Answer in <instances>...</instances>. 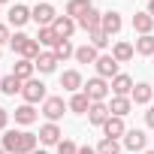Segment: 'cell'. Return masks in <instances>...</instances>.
Instances as JSON below:
<instances>
[{"instance_id":"e0dca14e","label":"cell","mask_w":154,"mask_h":154,"mask_svg":"<svg viewBox=\"0 0 154 154\" xmlns=\"http://www.w3.org/2000/svg\"><path fill=\"white\" fill-rule=\"evenodd\" d=\"M33 69H36V63H33V60H27V57H21V60L15 63L12 75H15V79H21V82H30V79H33Z\"/></svg>"},{"instance_id":"d6986e66","label":"cell","mask_w":154,"mask_h":154,"mask_svg":"<svg viewBox=\"0 0 154 154\" xmlns=\"http://www.w3.org/2000/svg\"><path fill=\"white\" fill-rule=\"evenodd\" d=\"M151 27H154V18H151L148 12H136V15H133V30H136V33L148 36V33H151Z\"/></svg>"},{"instance_id":"7bdbcfd3","label":"cell","mask_w":154,"mask_h":154,"mask_svg":"<svg viewBox=\"0 0 154 154\" xmlns=\"http://www.w3.org/2000/svg\"><path fill=\"white\" fill-rule=\"evenodd\" d=\"M0 3H6V0H0Z\"/></svg>"},{"instance_id":"8fae6325","label":"cell","mask_w":154,"mask_h":154,"mask_svg":"<svg viewBox=\"0 0 154 154\" xmlns=\"http://www.w3.org/2000/svg\"><path fill=\"white\" fill-rule=\"evenodd\" d=\"M109 118H112V112H109V106H106V103H91V109H88V121H91V124L103 127Z\"/></svg>"},{"instance_id":"9c48e42d","label":"cell","mask_w":154,"mask_h":154,"mask_svg":"<svg viewBox=\"0 0 154 154\" xmlns=\"http://www.w3.org/2000/svg\"><path fill=\"white\" fill-rule=\"evenodd\" d=\"M75 24H79L82 30H88V33H91V30H100V24H103V15H100L94 6H91L85 15H79V18H75Z\"/></svg>"},{"instance_id":"8d00e7d4","label":"cell","mask_w":154,"mask_h":154,"mask_svg":"<svg viewBox=\"0 0 154 154\" xmlns=\"http://www.w3.org/2000/svg\"><path fill=\"white\" fill-rule=\"evenodd\" d=\"M6 121H9V112L0 109V130H6Z\"/></svg>"},{"instance_id":"b9f144b4","label":"cell","mask_w":154,"mask_h":154,"mask_svg":"<svg viewBox=\"0 0 154 154\" xmlns=\"http://www.w3.org/2000/svg\"><path fill=\"white\" fill-rule=\"evenodd\" d=\"M145 154H154V151H145Z\"/></svg>"},{"instance_id":"f35d334b","label":"cell","mask_w":154,"mask_h":154,"mask_svg":"<svg viewBox=\"0 0 154 154\" xmlns=\"http://www.w3.org/2000/svg\"><path fill=\"white\" fill-rule=\"evenodd\" d=\"M148 15L154 18V0H151V3H148Z\"/></svg>"},{"instance_id":"5bb4252c","label":"cell","mask_w":154,"mask_h":154,"mask_svg":"<svg viewBox=\"0 0 154 154\" xmlns=\"http://www.w3.org/2000/svg\"><path fill=\"white\" fill-rule=\"evenodd\" d=\"M130 109H133V100H130V97H112V103H109V112H112L115 118L130 115Z\"/></svg>"},{"instance_id":"4fadbf2b","label":"cell","mask_w":154,"mask_h":154,"mask_svg":"<svg viewBox=\"0 0 154 154\" xmlns=\"http://www.w3.org/2000/svg\"><path fill=\"white\" fill-rule=\"evenodd\" d=\"M60 88H63V91H79V88H85V85H82V72H79V69H66V72L60 75Z\"/></svg>"},{"instance_id":"52a82bcc","label":"cell","mask_w":154,"mask_h":154,"mask_svg":"<svg viewBox=\"0 0 154 154\" xmlns=\"http://www.w3.org/2000/svg\"><path fill=\"white\" fill-rule=\"evenodd\" d=\"M94 66H97V75H100V79H115V75H118V60H115L112 54H100Z\"/></svg>"},{"instance_id":"ee69618b","label":"cell","mask_w":154,"mask_h":154,"mask_svg":"<svg viewBox=\"0 0 154 154\" xmlns=\"http://www.w3.org/2000/svg\"><path fill=\"white\" fill-rule=\"evenodd\" d=\"M0 54H3V51H0Z\"/></svg>"},{"instance_id":"4316f807","label":"cell","mask_w":154,"mask_h":154,"mask_svg":"<svg viewBox=\"0 0 154 154\" xmlns=\"http://www.w3.org/2000/svg\"><path fill=\"white\" fill-rule=\"evenodd\" d=\"M15 121H18V124H33V121H36V109H33L30 103L18 106V109H15Z\"/></svg>"},{"instance_id":"484cf974","label":"cell","mask_w":154,"mask_h":154,"mask_svg":"<svg viewBox=\"0 0 154 154\" xmlns=\"http://www.w3.org/2000/svg\"><path fill=\"white\" fill-rule=\"evenodd\" d=\"M91 9V0H69L66 3V15L69 18H79V15H85Z\"/></svg>"},{"instance_id":"83f0119b","label":"cell","mask_w":154,"mask_h":154,"mask_svg":"<svg viewBox=\"0 0 154 154\" xmlns=\"http://www.w3.org/2000/svg\"><path fill=\"white\" fill-rule=\"evenodd\" d=\"M97 48L94 45H82V48H75V60L79 63H97Z\"/></svg>"},{"instance_id":"60d3db41","label":"cell","mask_w":154,"mask_h":154,"mask_svg":"<svg viewBox=\"0 0 154 154\" xmlns=\"http://www.w3.org/2000/svg\"><path fill=\"white\" fill-rule=\"evenodd\" d=\"M33 154H48V151H33Z\"/></svg>"},{"instance_id":"7a4b0ae2","label":"cell","mask_w":154,"mask_h":154,"mask_svg":"<svg viewBox=\"0 0 154 154\" xmlns=\"http://www.w3.org/2000/svg\"><path fill=\"white\" fill-rule=\"evenodd\" d=\"M9 45H12L15 54H21V57H27V60H36V57H39V42H36L33 36H27V33H15V36L9 39Z\"/></svg>"},{"instance_id":"d4e9b609","label":"cell","mask_w":154,"mask_h":154,"mask_svg":"<svg viewBox=\"0 0 154 154\" xmlns=\"http://www.w3.org/2000/svg\"><path fill=\"white\" fill-rule=\"evenodd\" d=\"M133 54H136V48H133L130 42H115V48H112V57H115L118 63H127Z\"/></svg>"},{"instance_id":"30bf717a","label":"cell","mask_w":154,"mask_h":154,"mask_svg":"<svg viewBox=\"0 0 154 154\" xmlns=\"http://www.w3.org/2000/svg\"><path fill=\"white\" fill-rule=\"evenodd\" d=\"M51 27H54V33H57L60 39H69V36L75 33V27H79V24H75V18H69V15H57Z\"/></svg>"},{"instance_id":"ac0fdd59","label":"cell","mask_w":154,"mask_h":154,"mask_svg":"<svg viewBox=\"0 0 154 154\" xmlns=\"http://www.w3.org/2000/svg\"><path fill=\"white\" fill-rule=\"evenodd\" d=\"M27 21H30V9H27V6L18 3V6L9 9V24H12V27H24Z\"/></svg>"},{"instance_id":"f546056e","label":"cell","mask_w":154,"mask_h":154,"mask_svg":"<svg viewBox=\"0 0 154 154\" xmlns=\"http://www.w3.org/2000/svg\"><path fill=\"white\" fill-rule=\"evenodd\" d=\"M136 54H142V57H151V54H154V36H151V33L136 39Z\"/></svg>"},{"instance_id":"7402d4cb","label":"cell","mask_w":154,"mask_h":154,"mask_svg":"<svg viewBox=\"0 0 154 154\" xmlns=\"http://www.w3.org/2000/svg\"><path fill=\"white\" fill-rule=\"evenodd\" d=\"M100 30L109 33V36L118 33V30H121V15H118V12H103V24H100Z\"/></svg>"},{"instance_id":"cb8c5ba5","label":"cell","mask_w":154,"mask_h":154,"mask_svg":"<svg viewBox=\"0 0 154 154\" xmlns=\"http://www.w3.org/2000/svg\"><path fill=\"white\" fill-rule=\"evenodd\" d=\"M21 88H24V82H21V79H15V75H3V79H0V91L9 94V97L21 94Z\"/></svg>"},{"instance_id":"f1b7e54d","label":"cell","mask_w":154,"mask_h":154,"mask_svg":"<svg viewBox=\"0 0 154 154\" xmlns=\"http://www.w3.org/2000/svg\"><path fill=\"white\" fill-rule=\"evenodd\" d=\"M57 33H54V27H39V36H36V42L39 45H48V48H54L57 45Z\"/></svg>"},{"instance_id":"44dd1931","label":"cell","mask_w":154,"mask_h":154,"mask_svg":"<svg viewBox=\"0 0 154 154\" xmlns=\"http://www.w3.org/2000/svg\"><path fill=\"white\" fill-rule=\"evenodd\" d=\"M69 109H72L75 115H88V109H91L88 94H85V91H75V94H72V100H69Z\"/></svg>"},{"instance_id":"74e56055","label":"cell","mask_w":154,"mask_h":154,"mask_svg":"<svg viewBox=\"0 0 154 154\" xmlns=\"http://www.w3.org/2000/svg\"><path fill=\"white\" fill-rule=\"evenodd\" d=\"M79 154H97V148H88L85 145V148H79Z\"/></svg>"},{"instance_id":"603a6c76","label":"cell","mask_w":154,"mask_h":154,"mask_svg":"<svg viewBox=\"0 0 154 154\" xmlns=\"http://www.w3.org/2000/svg\"><path fill=\"white\" fill-rule=\"evenodd\" d=\"M33 63H36V69H39V72H54L57 57H54V51H39V57H36Z\"/></svg>"},{"instance_id":"d6a6232c","label":"cell","mask_w":154,"mask_h":154,"mask_svg":"<svg viewBox=\"0 0 154 154\" xmlns=\"http://www.w3.org/2000/svg\"><path fill=\"white\" fill-rule=\"evenodd\" d=\"M88 36H91V45H94V48H97V51H100V48H106V45H109V33H103V30H91V33H88Z\"/></svg>"},{"instance_id":"ffe728a7","label":"cell","mask_w":154,"mask_h":154,"mask_svg":"<svg viewBox=\"0 0 154 154\" xmlns=\"http://www.w3.org/2000/svg\"><path fill=\"white\" fill-rule=\"evenodd\" d=\"M130 100H133L136 106H142V103H148V100H154V88H151V85H145V82H139V85L133 88V94H130Z\"/></svg>"},{"instance_id":"e575fe53","label":"cell","mask_w":154,"mask_h":154,"mask_svg":"<svg viewBox=\"0 0 154 154\" xmlns=\"http://www.w3.org/2000/svg\"><path fill=\"white\" fill-rule=\"evenodd\" d=\"M12 36H9V27L6 24H0V45H3V42H9Z\"/></svg>"},{"instance_id":"4dcf8cb0","label":"cell","mask_w":154,"mask_h":154,"mask_svg":"<svg viewBox=\"0 0 154 154\" xmlns=\"http://www.w3.org/2000/svg\"><path fill=\"white\" fill-rule=\"evenodd\" d=\"M51 51H54V57H57V60H66L69 54H75V48H72V42H69V39H57V45H54Z\"/></svg>"},{"instance_id":"9a60e30c","label":"cell","mask_w":154,"mask_h":154,"mask_svg":"<svg viewBox=\"0 0 154 154\" xmlns=\"http://www.w3.org/2000/svg\"><path fill=\"white\" fill-rule=\"evenodd\" d=\"M103 133H106V139H118V136H124L127 133V127H124V118H109L106 124H103Z\"/></svg>"},{"instance_id":"277c9868","label":"cell","mask_w":154,"mask_h":154,"mask_svg":"<svg viewBox=\"0 0 154 154\" xmlns=\"http://www.w3.org/2000/svg\"><path fill=\"white\" fill-rule=\"evenodd\" d=\"M30 18L36 21V27H51L54 18H57V12H54L51 3H36V6L30 9Z\"/></svg>"},{"instance_id":"836d02e7","label":"cell","mask_w":154,"mask_h":154,"mask_svg":"<svg viewBox=\"0 0 154 154\" xmlns=\"http://www.w3.org/2000/svg\"><path fill=\"white\" fill-rule=\"evenodd\" d=\"M57 154H79V148H75V142H69V139H60L57 142Z\"/></svg>"},{"instance_id":"5b68a950","label":"cell","mask_w":154,"mask_h":154,"mask_svg":"<svg viewBox=\"0 0 154 154\" xmlns=\"http://www.w3.org/2000/svg\"><path fill=\"white\" fill-rule=\"evenodd\" d=\"M21 97H24V103H45V85L39 82V79H30V82H24V88H21Z\"/></svg>"},{"instance_id":"7c38bea8","label":"cell","mask_w":154,"mask_h":154,"mask_svg":"<svg viewBox=\"0 0 154 154\" xmlns=\"http://www.w3.org/2000/svg\"><path fill=\"white\" fill-rule=\"evenodd\" d=\"M60 136H63V133H60V127H57L54 121H48V124L39 127V142H42V145H57Z\"/></svg>"},{"instance_id":"ab89813d","label":"cell","mask_w":154,"mask_h":154,"mask_svg":"<svg viewBox=\"0 0 154 154\" xmlns=\"http://www.w3.org/2000/svg\"><path fill=\"white\" fill-rule=\"evenodd\" d=\"M0 154H6V148H3V145H0Z\"/></svg>"},{"instance_id":"ba28073f","label":"cell","mask_w":154,"mask_h":154,"mask_svg":"<svg viewBox=\"0 0 154 154\" xmlns=\"http://www.w3.org/2000/svg\"><path fill=\"white\" fill-rule=\"evenodd\" d=\"M109 88H112V94H115V97H130L136 85H133V79H130V75H124V72H118L115 79H112V85H109Z\"/></svg>"},{"instance_id":"d590c367","label":"cell","mask_w":154,"mask_h":154,"mask_svg":"<svg viewBox=\"0 0 154 154\" xmlns=\"http://www.w3.org/2000/svg\"><path fill=\"white\" fill-rule=\"evenodd\" d=\"M145 124H148V127H151V130H154V106H151V109H148V112H145Z\"/></svg>"},{"instance_id":"1f68e13d","label":"cell","mask_w":154,"mask_h":154,"mask_svg":"<svg viewBox=\"0 0 154 154\" xmlns=\"http://www.w3.org/2000/svg\"><path fill=\"white\" fill-rule=\"evenodd\" d=\"M97 154H121V145H118V139H103V142L97 145Z\"/></svg>"},{"instance_id":"2e32d148","label":"cell","mask_w":154,"mask_h":154,"mask_svg":"<svg viewBox=\"0 0 154 154\" xmlns=\"http://www.w3.org/2000/svg\"><path fill=\"white\" fill-rule=\"evenodd\" d=\"M124 148L127 151H142L145 148V133L142 130H127L124 133Z\"/></svg>"},{"instance_id":"3957f363","label":"cell","mask_w":154,"mask_h":154,"mask_svg":"<svg viewBox=\"0 0 154 154\" xmlns=\"http://www.w3.org/2000/svg\"><path fill=\"white\" fill-rule=\"evenodd\" d=\"M109 82L106 79H100V75H97V79H88V85H85V94H88V100L91 103H103L106 97H109Z\"/></svg>"},{"instance_id":"8992f818","label":"cell","mask_w":154,"mask_h":154,"mask_svg":"<svg viewBox=\"0 0 154 154\" xmlns=\"http://www.w3.org/2000/svg\"><path fill=\"white\" fill-rule=\"evenodd\" d=\"M66 109H69V103H63V97H45V103H42V115L48 121H57Z\"/></svg>"},{"instance_id":"6da1fadb","label":"cell","mask_w":154,"mask_h":154,"mask_svg":"<svg viewBox=\"0 0 154 154\" xmlns=\"http://www.w3.org/2000/svg\"><path fill=\"white\" fill-rule=\"evenodd\" d=\"M36 142H39V136L36 133H27V130H6V136H3L6 154H33L36 151Z\"/></svg>"}]
</instances>
